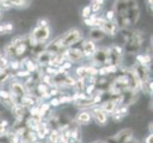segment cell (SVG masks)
I'll list each match as a JSON object with an SVG mask.
<instances>
[{
	"mask_svg": "<svg viewBox=\"0 0 153 143\" xmlns=\"http://www.w3.org/2000/svg\"><path fill=\"white\" fill-rule=\"evenodd\" d=\"M91 7H89V6H86L85 8L83 9V10H82V15H83V17L88 18V17H89V15H91Z\"/></svg>",
	"mask_w": 153,
	"mask_h": 143,
	"instance_id": "obj_16",
	"label": "cell"
},
{
	"mask_svg": "<svg viewBox=\"0 0 153 143\" xmlns=\"http://www.w3.org/2000/svg\"><path fill=\"white\" fill-rule=\"evenodd\" d=\"M10 89H12L13 94L16 97L21 98L25 94V88L23 87L22 84L19 83L18 81H13L12 83V85H10Z\"/></svg>",
	"mask_w": 153,
	"mask_h": 143,
	"instance_id": "obj_9",
	"label": "cell"
},
{
	"mask_svg": "<svg viewBox=\"0 0 153 143\" xmlns=\"http://www.w3.org/2000/svg\"><path fill=\"white\" fill-rule=\"evenodd\" d=\"M74 85H75L77 90H80V91H81V90H83V88H84V79L80 78L79 80L74 82Z\"/></svg>",
	"mask_w": 153,
	"mask_h": 143,
	"instance_id": "obj_20",
	"label": "cell"
},
{
	"mask_svg": "<svg viewBox=\"0 0 153 143\" xmlns=\"http://www.w3.org/2000/svg\"><path fill=\"white\" fill-rule=\"evenodd\" d=\"M131 136H132V132L131 130L126 129L119 132L117 135L112 137H109L108 142V143H128Z\"/></svg>",
	"mask_w": 153,
	"mask_h": 143,
	"instance_id": "obj_4",
	"label": "cell"
},
{
	"mask_svg": "<svg viewBox=\"0 0 153 143\" xmlns=\"http://www.w3.org/2000/svg\"><path fill=\"white\" fill-rule=\"evenodd\" d=\"M1 16H2V13H0V18H1Z\"/></svg>",
	"mask_w": 153,
	"mask_h": 143,
	"instance_id": "obj_36",
	"label": "cell"
},
{
	"mask_svg": "<svg viewBox=\"0 0 153 143\" xmlns=\"http://www.w3.org/2000/svg\"><path fill=\"white\" fill-rule=\"evenodd\" d=\"M37 26L38 27H46V26H48V20L47 19H40L37 22Z\"/></svg>",
	"mask_w": 153,
	"mask_h": 143,
	"instance_id": "obj_22",
	"label": "cell"
},
{
	"mask_svg": "<svg viewBox=\"0 0 153 143\" xmlns=\"http://www.w3.org/2000/svg\"><path fill=\"white\" fill-rule=\"evenodd\" d=\"M81 38L82 31L77 28H73L68 31V33H66L64 35H62L61 37H59V41L62 48H68L77 43Z\"/></svg>",
	"mask_w": 153,
	"mask_h": 143,
	"instance_id": "obj_2",
	"label": "cell"
},
{
	"mask_svg": "<svg viewBox=\"0 0 153 143\" xmlns=\"http://www.w3.org/2000/svg\"><path fill=\"white\" fill-rule=\"evenodd\" d=\"M101 109L105 113H113L116 109V103L114 101H107L102 105Z\"/></svg>",
	"mask_w": 153,
	"mask_h": 143,
	"instance_id": "obj_13",
	"label": "cell"
},
{
	"mask_svg": "<svg viewBox=\"0 0 153 143\" xmlns=\"http://www.w3.org/2000/svg\"><path fill=\"white\" fill-rule=\"evenodd\" d=\"M96 143H98V142H96ZM99 143H101V142H99Z\"/></svg>",
	"mask_w": 153,
	"mask_h": 143,
	"instance_id": "obj_37",
	"label": "cell"
},
{
	"mask_svg": "<svg viewBox=\"0 0 153 143\" xmlns=\"http://www.w3.org/2000/svg\"><path fill=\"white\" fill-rule=\"evenodd\" d=\"M91 116L88 112H82L80 114H78L76 116L77 122H79L80 124H84V125L88 124L91 122Z\"/></svg>",
	"mask_w": 153,
	"mask_h": 143,
	"instance_id": "obj_12",
	"label": "cell"
},
{
	"mask_svg": "<svg viewBox=\"0 0 153 143\" xmlns=\"http://www.w3.org/2000/svg\"><path fill=\"white\" fill-rule=\"evenodd\" d=\"M100 29L104 31L105 34H108V35H114L118 31V27L116 23L109 20H105L104 24L100 27Z\"/></svg>",
	"mask_w": 153,
	"mask_h": 143,
	"instance_id": "obj_5",
	"label": "cell"
},
{
	"mask_svg": "<svg viewBox=\"0 0 153 143\" xmlns=\"http://www.w3.org/2000/svg\"><path fill=\"white\" fill-rule=\"evenodd\" d=\"M5 34H7L6 29H5V25L4 24H0V35H3Z\"/></svg>",
	"mask_w": 153,
	"mask_h": 143,
	"instance_id": "obj_27",
	"label": "cell"
},
{
	"mask_svg": "<svg viewBox=\"0 0 153 143\" xmlns=\"http://www.w3.org/2000/svg\"><path fill=\"white\" fill-rule=\"evenodd\" d=\"M7 124H8L7 121H2V122H0V134H3L5 132Z\"/></svg>",
	"mask_w": 153,
	"mask_h": 143,
	"instance_id": "obj_24",
	"label": "cell"
},
{
	"mask_svg": "<svg viewBox=\"0 0 153 143\" xmlns=\"http://www.w3.org/2000/svg\"><path fill=\"white\" fill-rule=\"evenodd\" d=\"M114 10H108V12L107 13V20H109V21H111L112 19H113V17H114Z\"/></svg>",
	"mask_w": 153,
	"mask_h": 143,
	"instance_id": "obj_25",
	"label": "cell"
},
{
	"mask_svg": "<svg viewBox=\"0 0 153 143\" xmlns=\"http://www.w3.org/2000/svg\"><path fill=\"white\" fill-rule=\"evenodd\" d=\"M92 115L94 119L96 120V122L104 125L107 123V115H105V113L101 109V108H94L92 110Z\"/></svg>",
	"mask_w": 153,
	"mask_h": 143,
	"instance_id": "obj_7",
	"label": "cell"
},
{
	"mask_svg": "<svg viewBox=\"0 0 153 143\" xmlns=\"http://www.w3.org/2000/svg\"><path fill=\"white\" fill-rule=\"evenodd\" d=\"M71 63L66 62L65 64L62 66V68H63V69H70V68H71Z\"/></svg>",
	"mask_w": 153,
	"mask_h": 143,
	"instance_id": "obj_32",
	"label": "cell"
},
{
	"mask_svg": "<svg viewBox=\"0 0 153 143\" xmlns=\"http://www.w3.org/2000/svg\"><path fill=\"white\" fill-rule=\"evenodd\" d=\"M86 73H87V75L94 76V75H96V73H98V70H96L94 67H88L86 68Z\"/></svg>",
	"mask_w": 153,
	"mask_h": 143,
	"instance_id": "obj_19",
	"label": "cell"
},
{
	"mask_svg": "<svg viewBox=\"0 0 153 143\" xmlns=\"http://www.w3.org/2000/svg\"><path fill=\"white\" fill-rule=\"evenodd\" d=\"M5 29H6L7 33H10V31H13V25L12 23L5 24Z\"/></svg>",
	"mask_w": 153,
	"mask_h": 143,
	"instance_id": "obj_26",
	"label": "cell"
},
{
	"mask_svg": "<svg viewBox=\"0 0 153 143\" xmlns=\"http://www.w3.org/2000/svg\"><path fill=\"white\" fill-rule=\"evenodd\" d=\"M27 69H28V72L30 73V72H33L35 71V69H36V66L33 64V62L31 61V60H28L27 61Z\"/></svg>",
	"mask_w": 153,
	"mask_h": 143,
	"instance_id": "obj_17",
	"label": "cell"
},
{
	"mask_svg": "<svg viewBox=\"0 0 153 143\" xmlns=\"http://www.w3.org/2000/svg\"><path fill=\"white\" fill-rule=\"evenodd\" d=\"M114 9L117 16L128 17L132 23H136L139 18V10L135 0H116Z\"/></svg>",
	"mask_w": 153,
	"mask_h": 143,
	"instance_id": "obj_1",
	"label": "cell"
},
{
	"mask_svg": "<svg viewBox=\"0 0 153 143\" xmlns=\"http://www.w3.org/2000/svg\"><path fill=\"white\" fill-rule=\"evenodd\" d=\"M23 112L24 111L22 108V105H20V104L13 105V115H15L16 118H22L24 115Z\"/></svg>",
	"mask_w": 153,
	"mask_h": 143,
	"instance_id": "obj_14",
	"label": "cell"
},
{
	"mask_svg": "<svg viewBox=\"0 0 153 143\" xmlns=\"http://www.w3.org/2000/svg\"><path fill=\"white\" fill-rule=\"evenodd\" d=\"M51 103L52 106H58V105L60 104V100L58 99V98H53V99L51 100Z\"/></svg>",
	"mask_w": 153,
	"mask_h": 143,
	"instance_id": "obj_28",
	"label": "cell"
},
{
	"mask_svg": "<svg viewBox=\"0 0 153 143\" xmlns=\"http://www.w3.org/2000/svg\"><path fill=\"white\" fill-rule=\"evenodd\" d=\"M93 89H94V85H91V86H89V87L88 88V94H89V93H91Z\"/></svg>",
	"mask_w": 153,
	"mask_h": 143,
	"instance_id": "obj_34",
	"label": "cell"
},
{
	"mask_svg": "<svg viewBox=\"0 0 153 143\" xmlns=\"http://www.w3.org/2000/svg\"><path fill=\"white\" fill-rule=\"evenodd\" d=\"M108 55H109V52L105 51V50H99L97 52H94V58L98 61V62H105L108 60Z\"/></svg>",
	"mask_w": 153,
	"mask_h": 143,
	"instance_id": "obj_10",
	"label": "cell"
},
{
	"mask_svg": "<svg viewBox=\"0 0 153 143\" xmlns=\"http://www.w3.org/2000/svg\"><path fill=\"white\" fill-rule=\"evenodd\" d=\"M24 1L25 0H8L10 6H21V5H23Z\"/></svg>",
	"mask_w": 153,
	"mask_h": 143,
	"instance_id": "obj_18",
	"label": "cell"
},
{
	"mask_svg": "<svg viewBox=\"0 0 153 143\" xmlns=\"http://www.w3.org/2000/svg\"><path fill=\"white\" fill-rule=\"evenodd\" d=\"M76 73L79 76H82L84 75H87V73H86V68H84V67H80V68H78L77 70H76Z\"/></svg>",
	"mask_w": 153,
	"mask_h": 143,
	"instance_id": "obj_21",
	"label": "cell"
},
{
	"mask_svg": "<svg viewBox=\"0 0 153 143\" xmlns=\"http://www.w3.org/2000/svg\"><path fill=\"white\" fill-rule=\"evenodd\" d=\"M89 35H91V39H93V40H101L105 36L104 31L100 28H97V27L91 29V33H89Z\"/></svg>",
	"mask_w": 153,
	"mask_h": 143,
	"instance_id": "obj_11",
	"label": "cell"
},
{
	"mask_svg": "<svg viewBox=\"0 0 153 143\" xmlns=\"http://www.w3.org/2000/svg\"><path fill=\"white\" fill-rule=\"evenodd\" d=\"M149 5L152 7V0H149Z\"/></svg>",
	"mask_w": 153,
	"mask_h": 143,
	"instance_id": "obj_35",
	"label": "cell"
},
{
	"mask_svg": "<svg viewBox=\"0 0 153 143\" xmlns=\"http://www.w3.org/2000/svg\"><path fill=\"white\" fill-rule=\"evenodd\" d=\"M152 141H153V136H152V134H151V135H149V136L146 137V143H152Z\"/></svg>",
	"mask_w": 153,
	"mask_h": 143,
	"instance_id": "obj_29",
	"label": "cell"
},
{
	"mask_svg": "<svg viewBox=\"0 0 153 143\" xmlns=\"http://www.w3.org/2000/svg\"><path fill=\"white\" fill-rule=\"evenodd\" d=\"M59 139H60V136H59V135H58L57 131H55V130L52 131V133L51 134V136H50L51 141L52 143H57L58 140H59Z\"/></svg>",
	"mask_w": 153,
	"mask_h": 143,
	"instance_id": "obj_15",
	"label": "cell"
},
{
	"mask_svg": "<svg viewBox=\"0 0 153 143\" xmlns=\"http://www.w3.org/2000/svg\"><path fill=\"white\" fill-rule=\"evenodd\" d=\"M95 44L93 43L92 40H86L82 45V52L84 55H93L94 52H95Z\"/></svg>",
	"mask_w": 153,
	"mask_h": 143,
	"instance_id": "obj_8",
	"label": "cell"
},
{
	"mask_svg": "<svg viewBox=\"0 0 153 143\" xmlns=\"http://www.w3.org/2000/svg\"><path fill=\"white\" fill-rule=\"evenodd\" d=\"M94 2L97 3L98 5H100V6H102L103 3H104V0H95V1H94Z\"/></svg>",
	"mask_w": 153,
	"mask_h": 143,
	"instance_id": "obj_33",
	"label": "cell"
},
{
	"mask_svg": "<svg viewBox=\"0 0 153 143\" xmlns=\"http://www.w3.org/2000/svg\"><path fill=\"white\" fill-rule=\"evenodd\" d=\"M101 8H102V6H100V5H98L97 3L93 2V4H92V6H91V10H92L94 13H96V12H98V10H101Z\"/></svg>",
	"mask_w": 153,
	"mask_h": 143,
	"instance_id": "obj_23",
	"label": "cell"
},
{
	"mask_svg": "<svg viewBox=\"0 0 153 143\" xmlns=\"http://www.w3.org/2000/svg\"><path fill=\"white\" fill-rule=\"evenodd\" d=\"M65 56L72 61H78L84 56L83 52L79 49H73V48H68L65 52Z\"/></svg>",
	"mask_w": 153,
	"mask_h": 143,
	"instance_id": "obj_6",
	"label": "cell"
},
{
	"mask_svg": "<svg viewBox=\"0 0 153 143\" xmlns=\"http://www.w3.org/2000/svg\"><path fill=\"white\" fill-rule=\"evenodd\" d=\"M12 67H13V69H17L19 67V62L18 61H13L12 63Z\"/></svg>",
	"mask_w": 153,
	"mask_h": 143,
	"instance_id": "obj_30",
	"label": "cell"
},
{
	"mask_svg": "<svg viewBox=\"0 0 153 143\" xmlns=\"http://www.w3.org/2000/svg\"><path fill=\"white\" fill-rule=\"evenodd\" d=\"M51 34V31L49 29L48 26L46 27H36L33 31V34H31L30 37L34 40L36 44L37 43H42V42L46 41L49 38V36Z\"/></svg>",
	"mask_w": 153,
	"mask_h": 143,
	"instance_id": "obj_3",
	"label": "cell"
},
{
	"mask_svg": "<svg viewBox=\"0 0 153 143\" xmlns=\"http://www.w3.org/2000/svg\"><path fill=\"white\" fill-rule=\"evenodd\" d=\"M30 75V73L27 71V72H19L18 73V76H29Z\"/></svg>",
	"mask_w": 153,
	"mask_h": 143,
	"instance_id": "obj_31",
	"label": "cell"
}]
</instances>
